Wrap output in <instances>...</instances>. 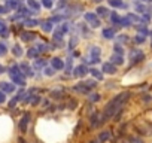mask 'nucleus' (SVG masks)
I'll use <instances>...</instances> for the list:
<instances>
[{
    "label": "nucleus",
    "mask_w": 152,
    "mask_h": 143,
    "mask_svg": "<svg viewBox=\"0 0 152 143\" xmlns=\"http://www.w3.org/2000/svg\"><path fill=\"white\" fill-rule=\"evenodd\" d=\"M134 143H142V142H140V140H137V142H134Z\"/></svg>",
    "instance_id": "f257e3e1"
}]
</instances>
